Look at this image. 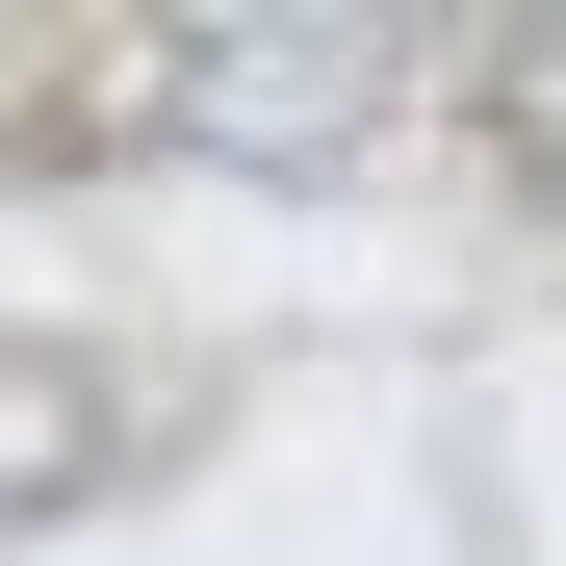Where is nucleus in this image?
<instances>
[{
  "mask_svg": "<svg viewBox=\"0 0 566 566\" xmlns=\"http://www.w3.org/2000/svg\"><path fill=\"white\" fill-rule=\"evenodd\" d=\"M104 463H129V360H77V335H0V541H52Z\"/></svg>",
  "mask_w": 566,
  "mask_h": 566,
  "instance_id": "f03ea898",
  "label": "nucleus"
},
{
  "mask_svg": "<svg viewBox=\"0 0 566 566\" xmlns=\"http://www.w3.org/2000/svg\"><path fill=\"white\" fill-rule=\"evenodd\" d=\"M412 52H438V0H129V129L207 180H335L412 104Z\"/></svg>",
  "mask_w": 566,
  "mask_h": 566,
  "instance_id": "f257e3e1",
  "label": "nucleus"
},
{
  "mask_svg": "<svg viewBox=\"0 0 566 566\" xmlns=\"http://www.w3.org/2000/svg\"><path fill=\"white\" fill-rule=\"evenodd\" d=\"M490 129H515V180H566V0L490 27Z\"/></svg>",
  "mask_w": 566,
  "mask_h": 566,
  "instance_id": "7ed1b4c3",
  "label": "nucleus"
}]
</instances>
